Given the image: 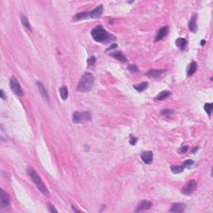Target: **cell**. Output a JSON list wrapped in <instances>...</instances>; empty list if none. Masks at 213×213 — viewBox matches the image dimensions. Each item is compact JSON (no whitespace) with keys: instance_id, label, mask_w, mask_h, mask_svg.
Masks as SVG:
<instances>
[{"instance_id":"cb8c5ba5","label":"cell","mask_w":213,"mask_h":213,"mask_svg":"<svg viewBox=\"0 0 213 213\" xmlns=\"http://www.w3.org/2000/svg\"><path fill=\"white\" fill-rule=\"evenodd\" d=\"M185 168L182 166H176V165H172L171 166V171H172L174 174H179L184 171Z\"/></svg>"},{"instance_id":"ba28073f","label":"cell","mask_w":213,"mask_h":213,"mask_svg":"<svg viewBox=\"0 0 213 213\" xmlns=\"http://www.w3.org/2000/svg\"><path fill=\"white\" fill-rule=\"evenodd\" d=\"M188 27H189V29H190V31L191 32H192V33H197V13H195V14H193L192 18H191V20L189 22L188 24Z\"/></svg>"},{"instance_id":"d6a6232c","label":"cell","mask_w":213,"mask_h":213,"mask_svg":"<svg viewBox=\"0 0 213 213\" xmlns=\"http://www.w3.org/2000/svg\"><path fill=\"white\" fill-rule=\"evenodd\" d=\"M117 46H118V45H117V44H113V45L111 46L110 48H106V51H109V50L112 49V48H117Z\"/></svg>"},{"instance_id":"44dd1931","label":"cell","mask_w":213,"mask_h":213,"mask_svg":"<svg viewBox=\"0 0 213 213\" xmlns=\"http://www.w3.org/2000/svg\"><path fill=\"white\" fill-rule=\"evenodd\" d=\"M59 94L61 96L62 100H67L68 98V90L66 86H62L59 88Z\"/></svg>"},{"instance_id":"277c9868","label":"cell","mask_w":213,"mask_h":213,"mask_svg":"<svg viewBox=\"0 0 213 213\" xmlns=\"http://www.w3.org/2000/svg\"><path fill=\"white\" fill-rule=\"evenodd\" d=\"M92 119L89 112H75L73 114V122L75 123H83L89 122Z\"/></svg>"},{"instance_id":"9c48e42d","label":"cell","mask_w":213,"mask_h":213,"mask_svg":"<svg viewBox=\"0 0 213 213\" xmlns=\"http://www.w3.org/2000/svg\"><path fill=\"white\" fill-rule=\"evenodd\" d=\"M37 88H38V91H39V93H40V94L42 95V97H43V98L45 99L46 101L49 102V101H50L49 95H48V91L46 90L45 87L43 86V83H42L41 82H37Z\"/></svg>"},{"instance_id":"8992f818","label":"cell","mask_w":213,"mask_h":213,"mask_svg":"<svg viewBox=\"0 0 213 213\" xmlns=\"http://www.w3.org/2000/svg\"><path fill=\"white\" fill-rule=\"evenodd\" d=\"M197 181L194 180H191L188 181V183L185 185L183 188L181 190V193L184 195H191L192 193L197 189Z\"/></svg>"},{"instance_id":"836d02e7","label":"cell","mask_w":213,"mask_h":213,"mask_svg":"<svg viewBox=\"0 0 213 213\" xmlns=\"http://www.w3.org/2000/svg\"><path fill=\"white\" fill-rule=\"evenodd\" d=\"M205 43H206L205 40H202V41H201V46H204V45H205Z\"/></svg>"},{"instance_id":"3957f363","label":"cell","mask_w":213,"mask_h":213,"mask_svg":"<svg viewBox=\"0 0 213 213\" xmlns=\"http://www.w3.org/2000/svg\"><path fill=\"white\" fill-rule=\"evenodd\" d=\"M28 174H29V176H30V178L32 179V181L36 184L38 190H39L43 195L48 197V196H49V192H48V190L47 188L46 185L44 184V182L42 181L41 177L38 176L37 172H36L34 169H33V168L29 167V169H28Z\"/></svg>"},{"instance_id":"6da1fadb","label":"cell","mask_w":213,"mask_h":213,"mask_svg":"<svg viewBox=\"0 0 213 213\" xmlns=\"http://www.w3.org/2000/svg\"><path fill=\"white\" fill-rule=\"evenodd\" d=\"M94 83V77L91 73H85L78 82L77 90L81 93H87L92 90Z\"/></svg>"},{"instance_id":"f546056e","label":"cell","mask_w":213,"mask_h":213,"mask_svg":"<svg viewBox=\"0 0 213 213\" xmlns=\"http://www.w3.org/2000/svg\"><path fill=\"white\" fill-rule=\"evenodd\" d=\"M137 138L135 137H132L131 135V140H130V144L131 145H135L137 143Z\"/></svg>"},{"instance_id":"603a6c76","label":"cell","mask_w":213,"mask_h":213,"mask_svg":"<svg viewBox=\"0 0 213 213\" xmlns=\"http://www.w3.org/2000/svg\"><path fill=\"white\" fill-rule=\"evenodd\" d=\"M89 17V12H78L76 14V16L74 17L75 20H82V19H86Z\"/></svg>"},{"instance_id":"7a4b0ae2","label":"cell","mask_w":213,"mask_h":213,"mask_svg":"<svg viewBox=\"0 0 213 213\" xmlns=\"http://www.w3.org/2000/svg\"><path fill=\"white\" fill-rule=\"evenodd\" d=\"M91 34L93 39L98 43H108L114 38L113 36H112L103 29V26H97L92 30Z\"/></svg>"},{"instance_id":"9a60e30c","label":"cell","mask_w":213,"mask_h":213,"mask_svg":"<svg viewBox=\"0 0 213 213\" xmlns=\"http://www.w3.org/2000/svg\"><path fill=\"white\" fill-rule=\"evenodd\" d=\"M152 206V203L149 201L147 200H143L140 202L138 206H137V209L136 210V212H141V211H143V210H148L150 209Z\"/></svg>"},{"instance_id":"4316f807","label":"cell","mask_w":213,"mask_h":213,"mask_svg":"<svg viewBox=\"0 0 213 213\" xmlns=\"http://www.w3.org/2000/svg\"><path fill=\"white\" fill-rule=\"evenodd\" d=\"M193 164H194V162H193L192 160L189 159V160H187L186 162H184V163L182 165V167L184 168L190 167H191L192 165H193Z\"/></svg>"},{"instance_id":"83f0119b","label":"cell","mask_w":213,"mask_h":213,"mask_svg":"<svg viewBox=\"0 0 213 213\" xmlns=\"http://www.w3.org/2000/svg\"><path fill=\"white\" fill-rule=\"evenodd\" d=\"M128 69L130 70L132 73H137L138 71V68L136 65H129L128 66Z\"/></svg>"},{"instance_id":"e0dca14e","label":"cell","mask_w":213,"mask_h":213,"mask_svg":"<svg viewBox=\"0 0 213 213\" xmlns=\"http://www.w3.org/2000/svg\"><path fill=\"white\" fill-rule=\"evenodd\" d=\"M110 55L112 57H113L114 58H116L117 60L122 62H127V57H125L121 52H115V53H110Z\"/></svg>"},{"instance_id":"f1b7e54d","label":"cell","mask_w":213,"mask_h":213,"mask_svg":"<svg viewBox=\"0 0 213 213\" xmlns=\"http://www.w3.org/2000/svg\"><path fill=\"white\" fill-rule=\"evenodd\" d=\"M187 150H188V147H187V146H183V147H181L180 149H178L177 152L181 153V154H183V153H185Z\"/></svg>"},{"instance_id":"4fadbf2b","label":"cell","mask_w":213,"mask_h":213,"mask_svg":"<svg viewBox=\"0 0 213 213\" xmlns=\"http://www.w3.org/2000/svg\"><path fill=\"white\" fill-rule=\"evenodd\" d=\"M167 33H168V26H164V27H162V29H160V30L158 31V33L156 34L155 41L158 42L160 41V40H162V39H163L164 37L167 35Z\"/></svg>"},{"instance_id":"52a82bcc","label":"cell","mask_w":213,"mask_h":213,"mask_svg":"<svg viewBox=\"0 0 213 213\" xmlns=\"http://www.w3.org/2000/svg\"><path fill=\"white\" fill-rule=\"evenodd\" d=\"M1 208L3 209L4 207H7L10 204V197L7 192H5L3 189H1Z\"/></svg>"},{"instance_id":"484cf974","label":"cell","mask_w":213,"mask_h":213,"mask_svg":"<svg viewBox=\"0 0 213 213\" xmlns=\"http://www.w3.org/2000/svg\"><path fill=\"white\" fill-rule=\"evenodd\" d=\"M174 113V111L171 110V109H164L161 112V114L163 115V116H166V117H169Z\"/></svg>"},{"instance_id":"ffe728a7","label":"cell","mask_w":213,"mask_h":213,"mask_svg":"<svg viewBox=\"0 0 213 213\" xmlns=\"http://www.w3.org/2000/svg\"><path fill=\"white\" fill-rule=\"evenodd\" d=\"M170 95H171V93L169 91H163V92H161L155 99L156 101H163L167 98L168 97H170Z\"/></svg>"},{"instance_id":"d4e9b609","label":"cell","mask_w":213,"mask_h":213,"mask_svg":"<svg viewBox=\"0 0 213 213\" xmlns=\"http://www.w3.org/2000/svg\"><path fill=\"white\" fill-rule=\"evenodd\" d=\"M204 109L206 112V113L208 114L209 117H211L212 115V112L213 109V104L212 103H206L205 106H204Z\"/></svg>"},{"instance_id":"5b68a950","label":"cell","mask_w":213,"mask_h":213,"mask_svg":"<svg viewBox=\"0 0 213 213\" xmlns=\"http://www.w3.org/2000/svg\"><path fill=\"white\" fill-rule=\"evenodd\" d=\"M10 87H11V90L18 96H21L22 97V96L24 95V91L22 89L20 84L18 83L17 78H14V77H12L11 79H10Z\"/></svg>"},{"instance_id":"30bf717a","label":"cell","mask_w":213,"mask_h":213,"mask_svg":"<svg viewBox=\"0 0 213 213\" xmlns=\"http://www.w3.org/2000/svg\"><path fill=\"white\" fill-rule=\"evenodd\" d=\"M103 12V5H99L94 10L89 12V18H98L102 16Z\"/></svg>"},{"instance_id":"d6986e66","label":"cell","mask_w":213,"mask_h":213,"mask_svg":"<svg viewBox=\"0 0 213 213\" xmlns=\"http://www.w3.org/2000/svg\"><path fill=\"white\" fill-rule=\"evenodd\" d=\"M148 87V82H141L139 84H137V85H134L133 86V88L136 89V90L137 91V92H139V93H142V92H143L145 91L147 88Z\"/></svg>"},{"instance_id":"5bb4252c","label":"cell","mask_w":213,"mask_h":213,"mask_svg":"<svg viewBox=\"0 0 213 213\" xmlns=\"http://www.w3.org/2000/svg\"><path fill=\"white\" fill-rule=\"evenodd\" d=\"M186 208V205L183 203H174L170 208L171 212H183Z\"/></svg>"},{"instance_id":"1f68e13d","label":"cell","mask_w":213,"mask_h":213,"mask_svg":"<svg viewBox=\"0 0 213 213\" xmlns=\"http://www.w3.org/2000/svg\"><path fill=\"white\" fill-rule=\"evenodd\" d=\"M0 95H1V98L4 99V100H5V99H6V98H5V95H4V91L3 90L0 91Z\"/></svg>"},{"instance_id":"ac0fdd59","label":"cell","mask_w":213,"mask_h":213,"mask_svg":"<svg viewBox=\"0 0 213 213\" xmlns=\"http://www.w3.org/2000/svg\"><path fill=\"white\" fill-rule=\"evenodd\" d=\"M176 45L180 48L181 50H185L187 46V41L185 38H177L176 41Z\"/></svg>"},{"instance_id":"2e32d148","label":"cell","mask_w":213,"mask_h":213,"mask_svg":"<svg viewBox=\"0 0 213 213\" xmlns=\"http://www.w3.org/2000/svg\"><path fill=\"white\" fill-rule=\"evenodd\" d=\"M197 69V62L193 61L188 66V68H187V76L188 77H191V76H192L193 74L196 73V71Z\"/></svg>"},{"instance_id":"8fae6325","label":"cell","mask_w":213,"mask_h":213,"mask_svg":"<svg viewBox=\"0 0 213 213\" xmlns=\"http://www.w3.org/2000/svg\"><path fill=\"white\" fill-rule=\"evenodd\" d=\"M165 73V70L151 69L147 73V76L152 78H159Z\"/></svg>"},{"instance_id":"7c38bea8","label":"cell","mask_w":213,"mask_h":213,"mask_svg":"<svg viewBox=\"0 0 213 213\" xmlns=\"http://www.w3.org/2000/svg\"><path fill=\"white\" fill-rule=\"evenodd\" d=\"M141 156H142V160L146 164H151L153 161V153L151 151L143 152L142 153Z\"/></svg>"},{"instance_id":"7402d4cb","label":"cell","mask_w":213,"mask_h":213,"mask_svg":"<svg viewBox=\"0 0 213 213\" xmlns=\"http://www.w3.org/2000/svg\"><path fill=\"white\" fill-rule=\"evenodd\" d=\"M21 22H22L23 25L24 26L25 29H28V30H29V31H31V30H32L31 24H30V23H29V19H28V18H27V17H25L24 15H22V16H21Z\"/></svg>"},{"instance_id":"4dcf8cb0","label":"cell","mask_w":213,"mask_h":213,"mask_svg":"<svg viewBox=\"0 0 213 213\" xmlns=\"http://www.w3.org/2000/svg\"><path fill=\"white\" fill-rule=\"evenodd\" d=\"M48 206H49V212H57V210L54 208V206H53L52 205V204H50V203H49V204H48Z\"/></svg>"}]
</instances>
